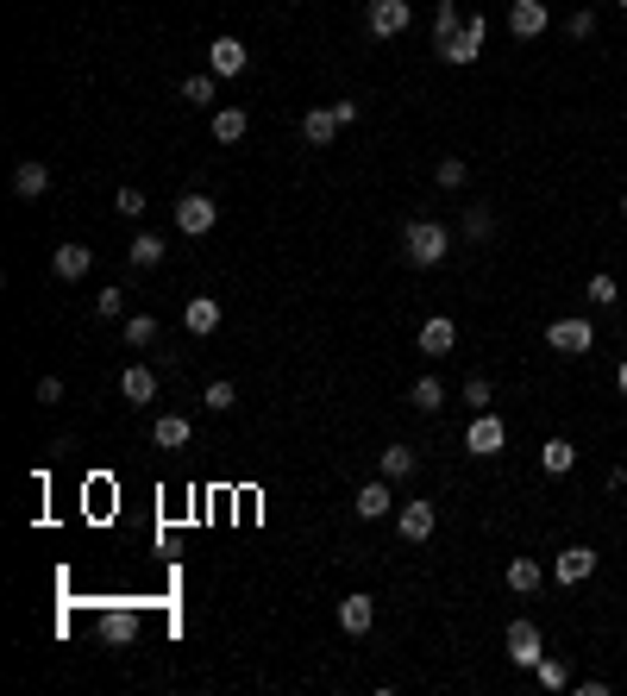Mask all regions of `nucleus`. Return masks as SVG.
Here are the masks:
<instances>
[{
  "mask_svg": "<svg viewBox=\"0 0 627 696\" xmlns=\"http://www.w3.org/2000/svg\"><path fill=\"white\" fill-rule=\"evenodd\" d=\"M590 571H596V552H590V546H565L559 565H552V577H559V584H584Z\"/></svg>",
  "mask_w": 627,
  "mask_h": 696,
  "instance_id": "obj_17",
  "label": "nucleus"
},
{
  "mask_svg": "<svg viewBox=\"0 0 627 696\" xmlns=\"http://www.w3.org/2000/svg\"><path fill=\"white\" fill-rule=\"evenodd\" d=\"M533 671H540V690H565V684H571V665H565V659H540Z\"/></svg>",
  "mask_w": 627,
  "mask_h": 696,
  "instance_id": "obj_34",
  "label": "nucleus"
},
{
  "mask_svg": "<svg viewBox=\"0 0 627 696\" xmlns=\"http://www.w3.org/2000/svg\"><path fill=\"white\" fill-rule=\"evenodd\" d=\"M483 44H490V19H464V26L439 44V63H452V69H464V63H477L483 57Z\"/></svg>",
  "mask_w": 627,
  "mask_h": 696,
  "instance_id": "obj_2",
  "label": "nucleus"
},
{
  "mask_svg": "<svg viewBox=\"0 0 627 696\" xmlns=\"http://www.w3.org/2000/svg\"><path fill=\"white\" fill-rule=\"evenodd\" d=\"M565 32H571V38H596V13H590V7H577V13L565 19Z\"/></svg>",
  "mask_w": 627,
  "mask_h": 696,
  "instance_id": "obj_39",
  "label": "nucleus"
},
{
  "mask_svg": "<svg viewBox=\"0 0 627 696\" xmlns=\"http://www.w3.org/2000/svg\"><path fill=\"white\" fill-rule=\"evenodd\" d=\"M464 176H471V164H464V157H439V170H433V182H439L446 195L464 189Z\"/></svg>",
  "mask_w": 627,
  "mask_h": 696,
  "instance_id": "obj_30",
  "label": "nucleus"
},
{
  "mask_svg": "<svg viewBox=\"0 0 627 696\" xmlns=\"http://www.w3.org/2000/svg\"><path fill=\"white\" fill-rule=\"evenodd\" d=\"M38 402H44V408L63 402V377H38Z\"/></svg>",
  "mask_w": 627,
  "mask_h": 696,
  "instance_id": "obj_40",
  "label": "nucleus"
},
{
  "mask_svg": "<svg viewBox=\"0 0 627 696\" xmlns=\"http://www.w3.org/2000/svg\"><path fill=\"white\" fill-rule=\"evenodd\" d=\"M51 270L63 276V283H82V276L95 270V251H88V245H57L51 251Z\"/></svg>",
  "mask_w": 627,
  "mask_h": 696,
  "instance_id": "obj_14",
  "label": "nucleus"
},
{
  "mask_svg": "<svg viewBox=\"0 0 627 696\" xmlns=\"http://www.w3.org/2000/svg\"><path fill=\"white\" fill-rule=\"evenodd\" d=\"M546 345L559 358H584V352H596V327H590V320H577V314H565V320H552V327H546Z\"/></svg>",
  "mask_w": 627,
  "mask_h": 696,
  "instance_id": "obj_4",
  "label": "nucleus"
},
{
  "mask_svg": "<svg viewBox=\"0 0 627 696\" xmlns=\"http://www.w3.org/2000/svg\"><path fill=\"white\" fill-rule=\"evenodd\" d=\"M458 26H464V19H458V7H452V0H439V13H433V51H439V44H446Z\"/></svg>",
  "mask_w": 627,
  "mask_h": 696,
  "instance_id": "obj_32",
  "label": "nucleus"
},
{
  "mask_svg": "<svg viewBox=\"0 0 627 696\" xmlns=\"http://www.w3.org/2000/svg\"><path fill=\"white\" fill-rule=\"evenodd\" d=\"M615 295H621V283H615L609 270H596V276H590V301H596V308H609Z\"/></svg>",
  "mask_w": 627,
  "mask_h": 696,
  "instance_id": "obj_37",
  "label": "nucleus"
},
{
  "mask_svg": "<svg viewBox=\"0 0 627 696\" xmlns=\"http://www.w3.org/2000/svg\"><path fill=\"white\" fill-rule=\"evenodd\" d=\"M621 7H627V0H621Z\"/></svg>",
  "mask_w": 627,
  "mask_h": 696,
  "instance_id": "obj_43",
  "label": "nucleus"
},
{
  "mask_svg": "<svg viewBox=\"0 0 627 696\" xmlns=\"http://www.w3.org/2000/svg\"><path fill=\"white\" fill-rule=\"evenodd\" d=\"M571 464H577V446H571V439H559V433H552L546 446H540V471H546V477H565Z\"/></svg>",
  "mask_w": 627,
  "mask_h": 696,
  "instance_id": "obj_21",
  "label": "nucleus"
},
{
  "mask_svg": "<svg viewBox=\"0 0 627 696\" xmlns=\"http://www.w3.org/2000/svg\"><path fill=\"white\" fill-rule=\"evenodd\" d=\"M245 132H251V113L245 107H220L214 113V138H220V145H239Z\"/></svg>",
  "mask_w": 627,
  "mask_h": 696,
  "instance_id": "obj_24",
  "label": "nucleus"
},
{
  "mask_svg": "<svg viewBox=\"0 0 627 696\" xmlns=\"http://www.w3.org/2000/svg\"><path fill=\"white\" fill-rule=\"evenodd\" d=\"M433 521H439V508H433V502H408L402 515H396L402 540H427V533H433Z\"/></svg>",
  "mask_w": 627,
  "mask_h": 696,
  "instance_id": "obj_19",
  "label": "nucleus"
},
{
  "mask_svg": "<svg viewBox=\"0 0 627 696\" xmlns=\"http://www.w3.org/2000/svg\"><path fill=\"white\" fill-rule=\"evenodd\" d=\"M358 120V101H333V107H314L308 120H301V138L308 145H333L339 138V126H352Z\"/></svg>",
  "mask_w": 627,
  "mask_h": 696,
  "instance_id": "obj_3",
  "label": "nucleus"
},
{
  "mask_svg": "<svg viewBox=\"0 0 627 696\" xmlns=\"http://www.w3.org/2000/svg\"><path fill=\"white\" fill-rule=\"evenodd\" d=\"M245 63H251V51H245L239 38H214V44H207V69H214L220 82L226 76H245Z\"/></svg>",
  "mask_w": 627,
  "mask_h": 696,
  "instance_id": "obj_11",
  "label": "nucleus"
},
{
  "mask_svg": "<svg viewBox=\"0 0 627 696\" xmlns=\"http://www.w3.org/2000/svg\"><path fill=\"white\" fill-rule=\"evenodd\" d=\"M414 26V7H408V0H370V7H364V32L370 38H402Z\"/></svg>",
  "mask_w": 627,
  "mask_h": 696,
  "instance_id": "obj_5",
  "label": "nucleus"
},
{
  "mask_svg": "<svg viewBox=\"0 0 627 696\" xmlns=\"http://www.w3.org/2000/svg\"><path fill=\"white\" fill-rule=\"evenodd\" d=\"M189 414H157V421H151V439H157V446H164V452H182V446H189Z\"/></svg>",
  "mask_w": 627,
  "mask_h": 696,
  "instance_id": "obj_18",
  "label": "nucleus"
},
{
  "mask_svg": "<svg viewBox=\"0 0 627 696\" xmlns=\"http://www.w3.org/2000/svg\"><path fill=\"white\" fill-rule=\"evenodd\" d=\"M408 402L421 408V414H439V408H446V383H439V377H421V383L408 389Z\"/></svg>",
  "mask_w": 627,
  "mask_h": 696,
  "instance_id": "obj_27",
  "label": "nucleus"
},
{
  "mask_svg": "<svg viewBox=\"0 0 627 696\" xmlns=\"http://www.w3.org/2000/svg\"><path fill=\"white\" fill-rule=\"evenodd\" d=\"M546 26H552L546 0H508V32H515V38H540Z\"/></svg>",
  "mask_w": 627,
  "mask_h": 696,
  "instance_id": "obj_9",
  "label": "nucleus"
},
{
  "mask_svg": "<svg viewBox=\"0 0 627 696\" xmlns=\"http://www.w3.org/2000/svg\"><path fill=\"white\" fill-rule=\"evenodd\" d=\"M113 214L138 220V214H145V189H120V195H113Z\"/></svg>",
  "mask_w": 627,
  "mask_h": 696,
  "instance_id": "obj_38",
  "label": "nucleus"
},
{
  "mask_svg": "<svg viewBox=\"0 0 627 696\" xmlns=\"http://www.w3.org/2000/svg\"><path fill=\"white\" fill-rule=\"evenodd\" d=\"M101 640L120 653V646L138 640V609H126V602H113V609H101Z\"/></svg>",
  "mask_w": 627,
  "mask_h": 696,
  "instance_id": "obj_10",
  "label": "nucleus"
},
{
  "mask_svg": "<svg viewBox=\"0 0 627 696\" xmlns=\"http://www.w3.org/2000/svg\"><path fill=\"white\" fill-rule=\"evenodd\" d=\"M352 508H358V515H364V521H383V515H389V477H377V483H364V490L352 496Z\"/></svg>",
  "mask_w": 627,
  "mask_h": 696,
  "instance_id": "obj_22",
  "label": "nucleus"
},
{
  "mask_svg": "<svg viewBox=\"0 0 627 696\" xmlns=\"http://www.w3.org/2000/svg\"><path fill=\"white\" fill-rule=\"evenodd\" d=\"M370 621H377V602H370V596H345L339 602V634H370Z\"/></svg>",
  "mask_w": 627,
  "mask_h": 696,
  "instance_id": "obj_16",
  "label": "nucleus"
},
{
  "mask_svg": "<svg viewBox=\"0 0 627 696\" xmlns=\"http://www.w3.org/2000/svg\"><path fill=\"white\" fill-rule=\"evenodd\" d=\"M214 88H220V76H214V69H201V76L182 82V101H189V107H207V101H214Z\"/></svg>",
  "mask_w": 627,
  "mask_h": 696,
  "instance_id": "obj_29",
  "label": "nucleus"
},
{
  "mask_svg": "<svg viewBox=\"0 0 627 696\" xmlns=\"http://www.w3.org/2000/svg\"><path fill=\"white\" fill-rule=\"evenodd\" d=\"M458 232H464V239H490V232H496V214H490V207H483V201H471V207H464V220H458Z\"/></svg>",
  "mask_w": 627,
  "mask_h": 696,
  "instance_id": "obj_26",
  "label": "nucleus"
},
{
  "mask_svg": "<svg viewBox=\"0 0 627 696\" xmlns=\"http://www.w3.org/2000/svg\"><path fill=\"white\" fill-rule=\"evenodd\" d=\"M621 214H627V195H621Z\"/></svg>",
  "mask_w": 627,
  "mask_h": 696,
  "instance_id": "obj_42",
  "label": "nucleus"
},
{
  "mask_svg": "<svg viewBox=\"0 0 627 696\" xmlns=\"http://www.w3.org/2000/svg\"><path fill=\"white\" fill-rule=\"evenodd\" d=\"M164 239H157V232H138V239L126 245V258H132V270H157V264H164Z\"/></svg>",
  "mask_w": 627,
  "mask_h": 696,
  "instance_id": "obj_23",
  "label": "nucleus"
},
{
  "mask_svg": "<svg viewBox=\"0 0 627 696\" xmlns=\"http://www.w3.org/2000/svg\"><path fill=\"white\" fill-rule=\"evenodd\" d=\"M502 446H508V421H502L496 408H483L477 421L464 427V452H477V458H496Z\"/></svg>",
  "mask_w": 627,
  "mask_h": 696,
  "instance_id": "obj_6",
  "label": "nucleus"
},
{
  "mask_svg": "<svg viewBox=\"0 0 627 696\" xmlns=\"http://www.w3.org/2000/svg\"><path fill=\"white\" fill-rule=\"evenodd\" d=\"M95 314L101 320H126V289H101L95 295Z\"/></svg>",
  "mask_w": 627,
  "mask_h": 696,
  "instance_id": "obj_35",
  "label": "nucleus"
},
{
  "mask_svg": "<svg viewBox=\"0 0 627 696\" xmlns=\"http://www.w3.org/2000/svg\"><path fill=\"white\" fill-rule=\"evenodd\" d=\"M13 195H19V201L51 195V170H44V164H19V170H13Z\"/></svg>",
  "mask_w": 627,
  "mask_h": 696,
  "instance_id": "obj_20",
  "label": "nucleus"
},
{
  "mask_svg": "<svg viewBox=\"0 0 627 696\" xmlns=\"http://www.w3.org/2000/svg\"><path fill=\"white\" fill-rule=\"evenodd\" d=\"M402 251H408L414 270H439V264L452 258V232L439 226V220H408L402 226Z\"/></svg>",
  "mask_w": 627,
  "mask_h": 696,
  "instance_id": "obj_1",
  "label": "nucleus"
},
{
  "mask_svg": "<svg viewBox=\"0 0 627 696\" xmlns=\"http://www.w3.org/2000/svg\"><path fill=\"white\" fill-rule=\"evenodd\" d=\"M207 408H214V414H232V402H239V389H232L226 377H214V383H207V396H201Z\"/></svg>",
  "mask_w": 627,
  "mask_h": 696,
  "instance_id": "obj_33",
  "label": "nucleus"
},
{
  "mask_svg": "<svg viewBox=\"0 0 627 696\" xmlns=\"http://www.w3.org/2000/svg\"><path fill=\"white\" fill-rule=\"evenodd\" d=\"M421 358H446L452 345H458V320H446V314H433V320H421Z\"/></svg>",
  "mask_w": 627,
  "mask_h": 696,
  "instance_id": "obj_12",
  "label": "nucleus"
},
{
  "mask_svg": "<svg viewBox=\"0 0 627 696\" xmlns=\"http://www.w3.org/2000/svg\"><path fill=\"white\" fill-rule=\"evenodd\" d=\"M214 220H220V207L207 201V195H182V201H176V232H182V239H201V232H214Z\"/></svg>",
  "mask_w": 627,
  "mask_h": 696,
  "instance_id": "obj_8",
  "label": "nucleus"
},
{
  "mask_svg": "<svg viewBox=\"0 0 627 696\" xmlns=\"http://www.w3.org/2000/svg\"><path fill=\"white\" fill-rule=\"evenodd\" d=\"M377 464H383V477H389V483H402V477L421 471V452H414V446H389Z\"/></svg>",
  "mask_w": 627,
  "mask_h": 696,
  "instance_id": "obj_25",
  "label": "nucleus"
},
{
  "mask_svg": "<svg viewBox=\"0 0 627 696\" xmlns=\"http://www.w3.org/2000/svg\"><path fill=\"white\" fill-rule=\"evenodd\" d=\"M157 339V314H126V345L138 352V345H151Z\"/></svg>",
  "mask_w": 627,
  "mask_h": 696,
  "instance_id": "obj_31",
  "label": "nucleus"
},
{
  "mask_svg": "<svg viewBox=\"0 0 627 696\" xmlns=\"http://www.w3.org/2000/svg\"><path fill=\"white\" fill-rule=\"evenodd\" d=\"M615 389H621V396H627V358H621V370H615Z\"/></svg>",
  "mask_w": 627,
  "mask_h": 696,
  "instance_id": "obj_41",
  "label": "nucleus"
},
{
  "mask_svg": "<svg viewBox=\"0 0 627 696\" xmlns=\"http://www.w3.org/2000/svg\"><path fill=\"white\" fill-rule=\"evenodd\" d=\"M508 590H515V596L540 590V559H515V565H508Z\"/></svg>",
  "mask_w": 627,
  "mask_h": 696,
  "instance_id": "obj_28",
  "label": "nucleus"
},
{
  "mask_svg": "<svg viewBox=\"0 0 627 696\" xmlns=\"http://www.w3.org/2000/svg\"><path fill=\"white\" fill-rule=\"evenodd\" d=\"M508 659H515L521 671H533L546 659V640H540V621H527V615H515L508 621Z\"/></svg>",
  "mask_w": 627,
  "mask_h": 696,
  "instance_id": "obj_7",
  "label": "nucleus"
},
{
  "mask_svg": "<svg viewBox=\"0 0 627 696\" xmlns=\"http://www.w3.org/2000/svg\"><path fill=\"white\" fill-rule=\"evenodd\" d=\"M120 396L138 402V408L157 402V370H151V364H126V370H120Z\"/></svg>",
  "mask_w": 627,
  "mask_h": 696,
  "instance_id": "obj_15",
  "label": "nucleus"
},
{
  "mask_svg": "<svg viewBox=\"0 0 627 696\" xmlns=\"http://www.w3.org/2000/svg\"><path fill=\"white\" fill-rule=\"evenodd\" d=\"M464 402H471L477 414H483V408H490V402H496V389H490V377H464Z\"/></svg>",
  "mask_w": 627,
  "mask_h": 696,
  "instance_id": "obj_36",
  "label": "nucleus"
},
{
  "mask_svg": "<svg viewBox=\"0 0 627 696\" xmlns=\"http://www.w3.org/2000/svg\"><path fill=\"white\" fill-rule=\"evenodd\" d=\"M182 327H189L195 339H214L220 333V301L214 295H195L189 308H182Z\"/></svg>",
  "mask_w": 627,
  "mask_h": 696,
  "instance_id": "obj_13",
  "label": "nucleus"
}]
</instances>
